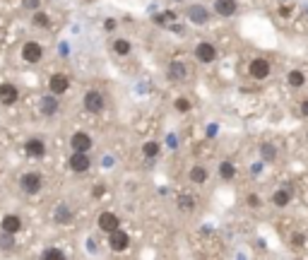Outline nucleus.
<instances>
[{
  "instance_id": "f257e3e1",
  "label": "nucleus",
  "mask_w": 308,
  "mask_h": 260,
  "mask_svg": "<svg viewBox=\"0 0 308 260\" xmlns=\"http://www.w3.org/2000/svg\"><path fill=\"white\" fill-rule=\"evenodd\" d=\"M19 186H22V190L24 193H29V195H34V193H39L41 190V186H44V181H41V176L39 173H24L22 178H19Z\"/></svg>"
},
{
  "instance_id": "f03ea898",
  "label": "nucleus",
  "mask_w": 308,
  "mask_h": 260,
  "mask_svg": "<svg viewBox=\"0 0 308 260\" xmlns=\"http://www.w3.org/2000/svg\"><path fill=\"white\" fill-rule=\"evenodd\" d=\"M48 89H51V94H55V96L65 94L68 89H70V80H68V75H63V73H55V75H51V82H48Z\"/></svg>"
},
{
  "instance_id": "7ed1b4c3",
  "label": "nucleus",
  "mask_w": 308,
  "mask_h": 260,
  "mask_svg": "<svg viewBox=\"0 0 308 260\" xmlns=\"http://www.w3.org/2000/svg\"><path fill=\"white\" fill-rule=\"evenodd\" d=\"M68 167L73 169L75 173H82V171H87L91 167L89 157H87V152H73V157L68 159Z\"/></svg>"
},
{
  "instance_id": "20e7f679",
  "label": "nucleus",
  "mask_w": 308,
  "mask_h": 260,
  "mask_svg": "<svg viewBox=\"0 0 308 260\" xmlns=\"http://www.w3.org/2000/svg\"><path fill=\"white\" fill-rule=\"evenodd\" d=\"M44 56V51H41V46H39L37 41H27L24 46H22V58L27 60V63H39Z\"/></svg>"
},
{
  "instance_id": "39448f33",
  "label": "nucleus",
  "mask_w": 308,
  "mask_h": 260,
  "mask_svg": "<svg viewBox=\"0 0 308 260\" xmlns=\"http://www.w3.org/2000/svg\"><path fill=\"white\" fill-rule=\"evenodd\" d=\"M82 104H85V109L89 113H99L104 109V96L99 92H87L85 94V99H82Z\"/></svg>"
},
{
  "instance_id": "423d86ee",
  "label": "nucleus",
  "mask_w": 308,
  "mask_h": 260,
  "mask_svg": "<svg viewBox=\"0 0 308 260\" xmlns=\"http://www.w3.org/2000/svg\"><path fill=\"white\" fill-rule=\"evenodd\" d=\"M128 243H130V239H128V234L118 226L116 231H111L109 234V246L113 248V251H126Z\"/></svg>"
},
{
  "instance_id": "0eeeda50",
  "label": "nucleus",
  "mask_w": 308,
  "mask_h": 260,
  "mask_svg": "<svg viewBox=\"0 0 308 260\" xmlns=\"http://www.w3.org/2000/svg\"><path fill=\"white\" fill-rule=\"evenodd\" d=\"M195 58H198L200 63H212V60L217 58V48H215L212 43H198Z\"/></svg>"
},
{
  "instance_id": "6e6552de",
  "label": "nucleus",
  "mask_w": 308,
  "mask_h": 260,
  "mask_svg": "<svg viewBox=\"0 0 308 260\" xmlns=\"http://www.w3.org/2000/svg\"><path fill=\"white\" fill-rule=\"evenodd\" d=\"M70 147H73L75 152H89L91 137L87 132H75L73 137H70Z\"/></svg>"
},
{
  "instance_id": "1a4fd4ad",
  "label": "nucleus",
  "mask_w": 308,
  "mask_h": 260,
  "mask_svg": "<svg viewBox=\"0 0 308 260\" xmlns=\"http://www.w3.org/2000/svg\"><path fill=\"white\" fill-rule=\"evenodd\" d=\"M251 75H253L255 80H265L270 75V63L265 58H255L253 63H251Z\"/></svg>"
},
{
  "instance_id": "9d476101",
  "label": "nucleus",
  "mask_w": 308,
  "mask_h": 260,
  "mask_svg": "<svg viewBox=\"0 0 308 260\" xmlns=\"http://www.w3.org/2000/svg\"><path fill=\"white\" fill-rule=\"evenodd\" d=\"M118 217L113 215V212H104V215H99V229L101 231H106V234H111V231H116L118 229Z\"/></svg>"
},
{
  "instance_id": "9b49d317",
  "label": "nucleus",
  "mask_w": 308,
  "mask_h": 260,
  "mask_svg": "<svg viewBox=\"0 0 308 260\" xmlns=\"http://www.w3.org/2000/svg\"><path fill=\"white\" fill-rule=\"evenodd\" d=\"M17 96H19V92L15 85H0V104L10 106V104L17 101Z\"/></svg>"
},
{
  "instance_id": "f8f14e48",
  "label": "nucleus",
  "mask_w": 308,
  "mask_h": 260,
  "mask_svg": "<svg viewBox=\"0 0 308 260\" xmlns=\"http://www.w3.org/2000/svg\"><path fill=\"white\" fill-rule=\"evenodd\" d=\"M24 152H27L29 157H34V159H41V157L46 154V145H44V140L34 137V140H29V142L24 145Z\"/></svg>"
},
{
  "instance_id": "ddd939ff",
  "label": "nucleus",
  "mask_w": 308,
  "mask_h": 260,
  "mask_svg": "<svg viewBox=\"0 0 308 260\" xmlns=\"http://www.w3.org/2000/svg\"><path fill=\"white\" fill-rule=\"evenodd\" d=\"M236 0H215V10H217L219 15H224V17H231L236 12Z\"/></svg>"
},
{
  "instance_id": "4468645a",
  "label": "nucleus",
  "mask_w": 308,
  "mask_h": 260,
  "mask_svg": "<svg viewBox=\"0 0 308 260\" xmlns=\"http://www.w3.org/2000/svg\"><path fill=\"white\" fill-rule=\"evenodd\" d=\"M188 17L193 19L195 24H205V22H207V17H210V15H207V10H205L202 5H193V7L188 10Z\"/></svg>"
},
{
  "instance_id": "2eb2a0df",
  "label": "nucleus",
  "mask_w": 308,
  "mask_h": 260,
  "mask_svg": "<svg viewBox=\"0 0 308 260\" xmlns=\"http://www.w3.org/2000/svg\"><path fill=\"white\" fill-rule=\"evenodd\" d=\"M55 111H58L55 94H53V96H44V99H41V113H44V116H53Z\"/></svg>"
},
{
  "instance_id": "dca6fc26",
  "label": "nucleus",
  "mask_w": 308,
  "mask_h": 260,
  "mask_svg": "<svg viewBox=\"0 0 308 260\" xmlns=\"http://www.w3.org/2000/svg\"><path fill=\"white\" fill-rule=\"evenodd\" d=\"M19 226H22L19 217H15V215H7V217H2V231H10V234H15V231H19Z\"/></svg>"
},
{
  "instance_id": "f3484780",
  "label": "nucleus",
  "mask_w": 308,
  "mask_h": 260,
  "mask_svg": "<svg viewBox=\"0 0 308 260\" xmlns=\"http://www.w3.org/2000/svg\"><path fill=\"white\" fill-rule=\"evenodd\" d=\"M190 181H193V183H205V181H207V169L193 167L190 169Z\"/></svg>"
},
{
  "instance_id": "a211bd4d",
  "label": "nucleus",
  "mask_w": 308,
  "mask_h": 260,
  "mask_svg": "<svg viewBox=\"0 0 308 260\" xmlns=\"http://www.w3.org/2000/svg\"><path fill=\"white\" fill-rule=\"evenodd\" d=\"M169 77L171 80H183L185 77V65L183 63H171L169 65Z\"/></svg>"
},
{
  "instance_id": "6ab92c4d",
  "label": "nucleus",
  "mask_w": 308,
  "mask_h": 260,
  "mask_svg": "<svg viewBox=\"0 0 308 260\" xmlns=\"http://www.w3.org/2000/svg\"><path fill=\"white\" fill-rule=\"evenodd\" d=\"M70 210H68V205H58V210H55V222L58 224H68L70 222Z\"/></svg>"
},
{
  "instance_id": "aec40b11",
  "label": "nucleus",
  "mask_w": 308,
  "mask_h": 260,
  "mask_svg": "<svg viewBox=\"0 0 308 260\" xmlns=\"http://www.w3.org/2000/svg\"><path fill=\"white\" fill-rule=\"evenodd\" d=\"M289 198H291L289 190H277V193H274V198H272V203L277 205V207H284V205L289 203Z\"/></svg>"
},
{
  "instance_id": "412c9836",
  "label": "nucleus",
  "mask_w": 308,
  "mask_h": 260,
  "mask_svg": "<svg viewBox=\"0 0 308 260\" xmlns=\"http://www.w3.org/2000/svg\"><path fill=\"white\" fill-rule=\"evenodd\" d=\"M234 173H236L234 164H229V162H221V167H219V176H221V178L231 181V178H234Z\"/></svg>"
},
{
  "instance_id": "4be33fe9",
  "label": "nucleus",
  "mask_w": 308,
  "mask_h": 260,
  "mask_svg": "<svg viewBox=\"0 0 308 260\" xmlns=\"http://www.w3.org/2000/svg\"><path fill=\"white\" fill-rule=\"evenodd\" d=\"M306 82V75L301 73V70H291L289 73V85L291 87H301Z\"/></svg>"
},
{
  "instance_id": "5701e85b",
  "label": "nucleus",
  "mask_w": 308,
  "mask_h": 260,
  "mask_svg": "<svg viewBox=\"0 0 308 260\" xmlns=\"http://www.w3.org/2000/svg\"><path fill=\"white\" fill-rule=\"evenodd\" d=\"M113 48H116L118 56H128V53H130V43H128L126 39H118V41L113 43Z\"/></svg>"
},
{
  "instance_id": "b1692460",
  "label": "nucleus",
  "mask_w": 308,
  "mask_h": 260,
  "mask_svg": "<svg viewBox=\"0 0 308 260\" xmlns=\"http://www.w3.org/2000/svg\"><path fill=\"white\" fill-rule=\"evenodd\" d=\"M142 152H145V157L154 159V157L159 154V145H157V142H147L145 147H142Z\"/></svg>"
},
{
  "instance_id": "393cba45",
  "label": "nucleus",
  "mask_w": 308,
  "mask_h": 260,
  "mask_svg": "<svg viewBox=\"0 0 308 260\" xmlns=\"http://www.w3.org/2000/svg\"><path fill=\"white\" fill-rule=\"evenodd\" d=\"M15 241H12V234L10 231H2V236H0V248H12Z\"/></svg>"
},
{
  "instance_id": "a878e982",
  "label": "nucleus",
  "mask_w": 308,
  "mask_h": 260,
  "mask_svg": "<svg viewBox=\"0 0 308 260\" xmlns=\"http://www.w3.org/2000/svg\"><path fill=\"white\" fill-rule=\"evenodd\" d=\"M193 203H195V200H193L190 195H181V198H178V205H181V210H193Z\"/></svg>"
},
{
  "instance_id": "bb28decb",
  "label": "nucleus",
  "mask_w": 308,
  "mask_h": 260,
  "mask_svg": "<svg viewBox=\"0 0 308 260\" xmlns=\"http://www.w3.org/2000/svg\"><path fill=\"white\" fill-rule=\"evenodd\" d=\"M34 24L37 27H48V17L44 12H34Z\"/></svg>"
},
{
  "instance_id": "cd10ccee",
  "label": "nucleus",
  "mask_w": 308,
  "mask_h": 260,
  "mask_svg": "<svg viewBox=\"0 0 308 260\" xmlns=\"http://www.w3.org/2000/svg\"><path fill=\"white\" fill-rule=\"evenodd\" d=\"M44 258H58V260H63L65 256H63L60 251H55V248H46V251H44Z\"/></svg>"
},
{
  "instance_id": "c85d7f7f",
  "label": "nucleus",
  "mask_w": 308,
  "mask_h": 260,
  "mask_svg": "<svg viewBox=\"0 0 308 260\" xmlns=\"http://www.w3.org/2000/svg\"><path fill=\"white\" fill-rule=\"evenodd\" d=\"M176 109H178V111H190V101H188V99H176Z\"/></svg>"
},
{
  "instance_id": "c756f323",
  "label": "nucleus",
  "mask_w": 308,
  "mask_h": 260,
  "mask_svg": "<svg viewBox=\"0 0 308 260\" xmlns=\"http://www.w3.org/2000/svg\"><path fill=\"white\" fill-rule=\"evenodd\" d=\"M263 152H265L267 159H274V147H272V145H263Z\"/></svg>"
},
{
  "instance_id": "7c9ffc66",
  "label": "nucleus",
  "mask_w": 308,
  "mask_h": 260,
  "mask_svg": "<svg viewBox=\"0 0 308 260\" xmlns=\"http://www.w3.org/2000/svg\"><path fill=\"white\" fill-rule=\"evenodd\" d=\"M24 7H32V10H37V7H39V0H24Z\"/></svg>"
},
{
  "instance_id": "2f4dec72",
  "label": "nucleus",
  "mask_w": 308,
  "mask_h": 260,
  "mask_svg": "<svg viewBox=\"0 0 308 260\" xmlns=\"http://www.w3.org/2000/svg\"><path fill=\"white\" fill-rule=\"evenodd\" d=\"M258 203H260L258 195H248V205H251V207H258Z\"/></svg>"
},
{
  "instance_id": "473e14b6",
  "label": "nucleus",
  "mask_w": 308,
  "mask_h": 260,
  "mask_svg": "<svg viewBox=\"0 0 308 260\" xmlns=\"http://www.w3.org/2000/svg\"><path fill=\"white\" fill-rule=\"evenodd\" d=\"M291 241H294V246H304V236H301V234H296Z\"/></svg>"
},
{
  "instance_id": "72a5a7b5",
  "label": "nucleus",
  "mask_w": 308,
  "mask_h": 260,
  "mask_svg": "<svg viewBox=\"0 0 308 260\" xmlns=\"http://www.w3.org/2000/svg\"><path fill=\"white\" fill-rule=\"evenodd\" d=\"M301 113H304V116H306V118H308V99H306V101H304V104H301Z\"/></svg>"
}]
</instances>
